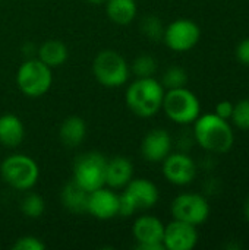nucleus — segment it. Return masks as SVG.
Instances as JSON below:
<instances>
[{
	"label": "nucleus",
	"mask_w": 249,
	"mask_h": 250,
	"mask_svg": "<svg viewBox=\"0 0 249 250\" xmlns=\"http://www.w3.org/2000/svg\"><path fill=\"white\" fill-rule=\"evenodd\" d=\"M194 136L197 144L213 154H225L235 144V133L229 123L216 113L200 114L194 122Z\"/></svg>",
	"instance_id": "1"
},
{
	"label": "nucleus",
	"mask_w": 249,
	"mask_h": 250,
	"mask_svg": "<svg viewBox=\"0 0 249 250\" xmlns=\"http://www.w3.org/2000/svg\"><path fill=\"white\" fill-rule=\"evenodd\" d=\"M164 86L154 76L136 78L126 89L125 101L128 108L138 117H153L163 105Z\"/></svg>",
	"instance_id": "2"
},
{
	"label": "nucleus",
	"mask_w": 249,
	"mask_h": 250,
	"mask_svg": "<svg viewBox=\"0 0 249 250\" xmlns=\"http://www.w3.org/2000/svg\"><path fill=\"white\" fill-rule=\"evenodd\" d=\"M158 189L148 179H132L119 195L120 217H131L139 211H147L158 202Z\"/></svg>",
	"instance_id": "3"
},
{
	"label": "nucleus",
	"mask_w": 249,
	"mask_h": 250,
	"mask_svg": "<svg viewBox=\"0 0 249 250\" xmlns=\"http://www.w3.org/2000/svg\"><path fill=\"white\" fill-rule=\"evenodd\" d=\"M0 174L6 185L16 190H31L40 177V168L37 163L22 154H13L4 158L0 164Z\"/></svg>",
	"instance_id": "4"
},
{
	"label": "nucleus",
	"mask_w": 249,
	"mask_h": 250,
	"mask_svg": "<svg viewBox=\"0 0 249 250\" xmlns=\"http://www.w3.org/2000/svg\"><path fill=\"white\" fill-rule=\"evenodd\" d=\"M161 110L172 122L178 125H191L201 114V104L198 97L183 86L166 89Z\"/></svg>",
	"instance_id": "5"
},
{
	"label": "nucleus",
	"mask_w": 249,
	"mask_h": 250,
	"mask_svg": "<svg viewBox=\"0 0 249 250\" xmlns=\"http://www.w3.org/2000/svg\"><path fill=\"white\" fill-rule=\"evenodd\" d=\"M92 73L103 86L119 88L128 82L131 67L120 53L114 50H103L92 62Z\"/></svg>",
	"instance_id": "6"
},
{
	"label": "nucleus",
	"mask_w": 249,
	"mask_h": 250,
	"mask_svg": "<svg viewBox=\"0 0 249 250\" xmlns=\"http://www.w3.org/2000/svg\"><path fill=\"white\" fill-rule=\"evenodd\" d=\"M51 82V67L44 64L40 59L25 60L16 73L18 88L23 95L31 98H37L48 92Z\"/></svg>",
	"instance_id": "7"
},
{
	"label": "nucleus",
	"mask_w": 249,
	"mask_h": 250,
	"mask_svg": "<svg viewBox=\"0 0 249 250\" xmlns=\"http://www.w3.org/2000/svg\"><path fill=\"white\" fill-rule=\"evenodd\" d=\"M106 166L107 158L95 151L85 152L75 160L73 180L87 192H92L106 186Z\"/></svg>",
	"instance_id": "8"
},
{
	"label": "nucleus",
	"mask_w": 249,
	"mask_h": 250,
	"mask_svg": "<svg viewBox=\"0 0 249 250\" xmlns=\"http://www.w3.org/2000/svg\"><path fill=\"white\" fill-rule=\"evenodd\" d=\"M170 212L173 215V220H179L192 226H200L208 220L210 205L203 195L181 193L173 199L170 205Z\"/></svg>",
	"instance_id": "9"
},
{
	"label": "nucleus",
	"mask_w": 249,
	"mask_h": 250,
	"mask_svg": "<svg viewBox=\"0 0 249 250\" xmlns=\"http://www.w3.org/2000/svg\"><path fill=\"white\" fill-rule=\"evenodd\" d=\"M201 38V29L197 22L191 19H176L164 28L163 41L164 44L176 51L185 53L192 50Z\"/></svg>",
	"instance_id": "10"
},
{
	"label": "nucleus",
	"mask_w": 249,
	"mask_h": 250,
	"mask_svg": "<svg viewBox=\"0 0 249 250\" xmlns=\"http://www.w3.org/2000/svg\"><path fill=\"white\" fill-rule=\"evenodd\" d=\"M132 234L139 250H166L163 245L164 224L154 215H141L135 220Z\"/></svg>",
	"instance_id": "11"
},
{
	"label": "nucleus",
	"mask_w": 249,
	"mask_h": 250,
	"mask_svg": "<svg viewBox=\"0 0 249 250\" xmlns=\"http://www.w3.org/2000/svg\"><path fill=\"white\" fill-rule=\"evenodd\" d=\"M161 163L163 176L175 186H186L192 183L197 176V166L188 154L170 152Z\"/></svg>",
	"instance_id": "12"
},
{
	"label": "nucleus",
	"mask_w": 249,
	"mask_h": 250,
	"mask_svg": "<svg viewBox=\"0 0 249 250\" xmlns=\"http://www.w3.org/2000/svg\"><path fill=\"white\" fill-rule=\"evenodd\" d=\"M119 195L110 188H98L88 193L87 212L97 220L106 221L119 215Z\"/></svg>",
	"instance_id": "13"
},
{
	"label": "nucleus",
	"mask_w": 249,
	"mask_h": 250,
	"mask_svg": "<svg viewBox=\"0 0 249 250\" xmlns=\"http://www.w3.org/2000/svg\"><path fill=\"white\" fill-rule=\"evenodd\" d=\"M198 243L197 226L173 220L164 226L163 245L167 250H192Z\"/></svg>",
	"instance_id": "14"
},
{
	"label": "nucleus",
	"mask_w": 249,
	"mask_h": 250,
	"mask_svg": "<svg viewBox=\"0 0 249 250\" xmlns=\"http://www.w3.org/2000/svg\"><path fill=\"white\" fill-rule=\"evenodd\" d=\"M172 152V136L166 129L150 130L141 142V154L148 163H161Z\"/></svg>",
	"instance_id": "15"
},
{
	"label": "nucleus",
	"mask_w": 249,
	"mask_h": 250,
	"mask_svg": "<svg viewBox=\"0 0 249 250\" xmlns=\"http://www.w3.org/2000/svg\"><path fill=\"white\" fill-rule=\"evenodd\" d=\"M134 177V164L129 158L117 155L110 160H107L106 166V186L117 190L123 189Z\"/></svg>",
	"instance_id": "16"
},
{
	"label": "nucleus",
	"mask_w": 249,
	"mask_h": 250,
	"mask_svg": "<svg viewBox=\"0 0 249 250\" xmlns=\"http://www.w3.org/2000/svg\"><path fill=\"white\" fill-rule=\"evenodd\" d=\"M25 138L22 120L15 114L0 116V144L6 148H16Z\"/></svg>",
	"instance_id": "17"
},
{
	"label": "nucleus",
	"mask_w": 249,
	"mask_h": 250,
	"mask_svg": "<svg viewBox=\"0 0 249 250\" xmlns=\"http://www.w3.org/2000/svg\"><path fill=\"white\" fill-rule=\"evenodd\" d=\"M87 135V125L79 116L66 117L59 129V138L68 148H76L82 144Z\"/></svg>",
	"instance_id": "18"
},
{
	"label": "nucleus",
	"mask_w": 249,
	"mask_h": 250,
	"mask_svg": "<svg viewBox=\"0 0 249 250\" xmlns=\"http://www.w3.org/2000/svg\"><path fill=\"white\" fill-rule=\"evenodd\" d=\"M88 193L84 188H81L73 179L68 182L60 193V199L63 207L73 212V214H84L87 212V204H88Z\"/></svg>",
	"instance_id": "19"
},
{
	"label": "nucleus",
	"mask_w": 249,
	"mask_h": 250,
	"mask_svg": "<svg viewBox=\"0 0 249 250\" xmlns=\"http://www.w3.org/2000/svg\"><path fill=\"white\" fill-rule=\"evenodd\" d=\"M104 4L109 19L117 25H128L136 16L135 0H107Z\"/></svg>",
	"instance_id": "20"
},
{
	"label": "nucleus",
	"mask_w": 249,
	"mask_h": 250,
	"mask_svg": "<svg viewBox=\"0 0 249 250\" xmlns=\"http://www.w3.org/2000/svg\"><path fill=\"white\" fill-rule=\"evenodd\" d=\"M38 59L48 67H59L68 60V48L60 40H47L38 48Z\"/></svg>",
	"instance_id": "21"
},
{
	"label": "nucleus",
	"mask_w": 249,
	"mask_h": 250,
	"mask_svg": "<svg viewBox=\"0 0 249 250\" xmlns=\"http://www.w3.org/2000/svg\"><path fill=\"white\" fill-rule=\"evenodd\" d=\"M21 211L25 217L37 220L45 211V202L38 193H28L21 201Z\"/></svg>",
	"instance_id": "22"
},
{
	"label": "nucleus",
	"mask_w": 249,
	"mask_h": 250,
	"mask_svg": "<svg viewBox=\"0 0 249 250\" xmlns=\"http://www.w3.org/2000/svg\"><path fill=\"white\" fill-rule=\"evenodd\" d=\"M161 85L164 89H175V88H183L188 83V73L183 67L179 66H170L161 78Z\"/></svg>",
	"instance_id": "23"
},
{
	"label": "nucleus",
	"mask_w": 249,
	"mask_h": 250,
	"mask_svg": "<svg viewBox=\"0 0 249 250\" xmlns=\"http://www.w3.org/2000/svg\"><path fill=\"white\" fill-rule=\"evenodd\" d=\"M131 70L136 78L154 76V73L157 72V60L150 54H141L134 60Z\"/></svg>",
	"instance_id": "24"
},
{
	"label": "nucleus",
	"mask_w": 249,
	"mask_h": 250,
	"mask_svg": "<svg viewBox=\"0 0 249 250\" xmlns=\"http://www.w3.org/2000/svg\"><path fill=\"white\" fill-rule=\"evenodd\" d=\"M141 32L150 38L151 41H160L163 40V34H164V26L161 23V21L154 16V15H147L142 21H141Z\"/></svg>",
	"instance_id": "25"
},
{
	"label": "nucleus",
	"mask_w": 249,
	"mask_h": 250,
	"mask_svg": "<svg viewBox=\"0 0 249 250\" xmlns=\"http://www.w3.org/2000/svg\"><path fill=\"white\" fill-rule=\"evenodd\" d=\"M230 120L242 130H249V98L241 100L235 104Z\"/></svg>",
	"instance_id": "26"
},
{
	"label": "nucleus",
	"mask_w": 249,
	"mask_h": 250,
	"mask_svg": "<svg viewBox=\"0 0 249 250\" xmlns=\"http://www.w3.org/2000/svg\"><path fill=\"white\" fill-rule=\"evenodd\" d=\"M15 250H44L45 249V245L38 239V237H34V236H23L21 239H18L13 246Z\"/></svg>",
	"instance_id": "27"
},
{
	"label": "nucleus",
	"mask_w": 249,
	"mask_h": 250,
	"mask_svg": "<svg viewBox=\"0 0 249 250\" xmlns=\"http://www.w3.org/2000/svg\"><path fill=\"white\" fill-rule=\"evenodd\" d=\"M236 59L239 63L244 66H249V37L244 38L238 45H236Z\"/></svg>",
	"instance_id": "28"
},
{
	"label": "nucleus",
	"mask_w": 249,
	"mask_h": 250,
	"mask_svg": "<svg viewBox=\"0 0 249 250\" xmlns=\"http://www.w3.org/2000/svg\"><path fill=\"white\" fill-rule=\"evenodd\" d=\"M233 107H235L233 103H230L229 100H223V101H220V103L216 104L214 113H216L219 117L225 119V120H230L232 113H233Z\"/></svg>",
	"instance_id": "29"
},
{
	"label": "nucleus",
	"mask_w": 249,
	"mask_h": 250,
	"mask_svg": "<svg viewBox=\"0 0 249 250\" xmlns=\"http://www.w3.org/2000/svg\"><path fill=\"white\" fill-rule=\"evenodd\" d=\"M244 215H245V220L249 224V196L248 199L245 201V205H244Z\"/></svg>",
	"instance_id": "30"
},
{
	"label": "nucleus",
	"mask_w": 249,
	"mask_h": 250,
	"mask_svg": "<svg viewBox=\"0 0 249 250\" xmlns=\"http://www.w3.org/2000/svg\"><path fill=\"white\" fill-rule=\"evenodd\" d=\"M87 1L91 3V4H97V6H98V4H104L107 0H87Z\"/></svg>",
	"instance_id": "31"
}]
</instances>
